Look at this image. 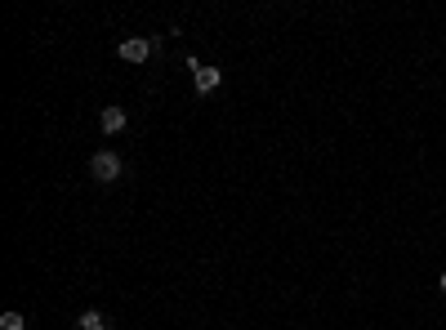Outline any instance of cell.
<instances>
[{
    "instance_id": "cell-4",
    "label": "cell",
    "mask_w": 446,
    "mask_h": 330,
    "mask_svg": "<svg viewBox=\"0 0 446 330\" xmlns=\"http://www.w3.org/2000/svg\"><path fill=\"white\" fill-rule=\"evenodd\" d=\"M99 130L103 134H121V130H125V107H103L99 112Z\"/></svg>"
},
{
    "instance_id": "cell-3",
    "label": "cell",
    "mask_w": 446,
    "mask_h": 330,
    "mask_svg": "<svg viewBox=\"0 0 446 330\" xmlns=\"http://www.w3.org/2000/svg\"><path fill=\"white\" fill-rule=\"evenodd\" d=\"M219 81H223V72H219V68H201V63L192 59V85H196V94L219 90Z\"/></svg>"
},
{
    "instance_id": "cell-1",
    "label": "cell",
    "mask_w": 446,
    "mask_h": 330,
    "mask_svg": "<svg viewBox=\"0 0 446 330\" xmlns=\"http://www.w3.org/2000/svg\"><path fill=\"white\" fill-rule=\"evenodd\" d=\"M121 169H125V165H121V156L108 152V147H103V152H94V161H90V174L99 178V183H116Z\"/></svg>"
},
{
    "instance_id": "cell-2",
    "label": "cell",
    "mask_w": 446,
    "mask_h": 330,
    "mask_svg": "<svg viewBox=\"0 0 446 330\" xmlns=\"http://www.w3.org/2000/svg\"><path fill=\"white\" fill-rule=\"evenodd\" d=\"M152 50H156V41H152V36H130V41H121V59H125V63H134V68H139V63H148L152 59Z\"/></svg>"
},
{
    "instance_id": "cell-5",
    "label": "cell",
    "mask_w": 446,
    "mask_h": 330,
    "mask_svg": "<svg viewBox=\"0 0 446 330\" xmlns=\"http://www.w3.org/2000/svg\"><path fill=\"white\" fill-rule=\"evenodd\" d=\"M81 330H108V317L90 308V313H81Z\"/></svg>"
},
{
    "instance_id": "cell-7",
    "label": "cell",
    "mask_w": 446,
    "mask_h": 330,
    "mask_svg": "<svg viewBox=\"0 0 446 330\" xmlns=\"http://www.w3.org/2000/svg\"><path fill=\"white\" fill-rule=\"evenodd\" d=\"M438 286H442V295H446V272H442V281H438Z\"/></svg>"
},
{
    "instance_id": "cell-6",
    "label": "cell",
    "mask_w": 446,
    "mask_h": 330,
    "mask_svg": "<svg viewBox=\"0 0 446 330\" xmlns=\"http://www.w3.org/2000/svg\"><path fill=\"white\" fill-rule=\"evenodd\" d=\"M23 326H27L23 313H5V317H0V330H23Z\"/></svg>"
}]
</instances>
